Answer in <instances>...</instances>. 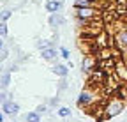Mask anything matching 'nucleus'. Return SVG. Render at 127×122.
<instances>
[{
    "label": "nucleus",
    "instance_id": "14",
    "mask_svg": "<svg viewBox=\"0 0 127 122\" xmlns=\"http://www.w3.org/2000/svg\"><path fill=\"white\" fill-rule=\"evenodd\" d=\"M9 81H11V74H9V71H7V73L2 74V78H0V87H2V88H7Z\"/></svg>",
    "mask_w": 127,
    "mask_h": 122
},
{
    "label": "nucleus",
    "instance_id": "25",
    "mask_svg": "<svg viewBox=\"0 0 127 122\" xmlns=\"http://www.w3.org/2000/svg\"><path fill=\"white\" fill-rule=\"evenodd\" d=\"M2 48H4V41H2V37H0V51H2Z\"/></svg>",
    "mask_w": 127,
    "mask_h": 122
},
{
    "label": "nucleus",
    "instance_id": "26",
    "mask_svg": "<svg viewBox=\"0 0 127 122\" xmlns=\"http://www.w3.org/2000/svg\"><path fill=\"white\" fill-rule=\"evenodd\" d=\"M0 122H4V115L2 113H0Z\"/></svg>",
    "mask_w": 127,
    "mask_h": 122
},
{
    "label": "nucleus",
    "instance_id": "19",
    "mask_svg": "<svg viewBox=\"0 0 127 122\" xmlns=\"http://www.w3.org/2000/svg\"><path fill=\"white\" fill-rule=\"evenodd\" d=\"M11 18V11H2V14H0V21H7Z\"/></svg>",
    "mask_w": 127,
    "mask_h": 122
},
{
    "label": "nucleus",
    "instance_id": "3",
    "mask_svg": "<svg viewBox=\"0 0 127 122\" xmlns=\"http://www.w3.org/2000/svg\"><path fill=\"white\" fill-rule=\"evenodd\" d=\"M95 99H97V96H95V92H92L90 88H85L81 94H79V97L76 99V104L79 106V108H88L90 104L95 103Z\"/></svg>",
    "mask_w": 127,
    "mask_h": 122
},
{
    "label": "nucleus",
    "instance_id": "17",
    "mask_svg": "<svg viewBox=\"0 0 127 122\" xmlns=\"http://www.w3.org/2000/svg\"><path fill=\"white\" fill-rule=\"evenodd\" d=\"M58 117H69L71 115V110L69 108H65V106H62V108H58Z\"/></svg>",
    "mask_w": 127,
    "mask_h": 122
},
{
    "label": "nucleus",
    "instance_id": "22",
    "mask_svg": "<svg viewBox=\"0 0 127 122\" xmlns=\"http://www.w3.org/2000/svg\"><path fill=\"white\" fill-rule=\"evenodd\" d=\"M4 101H7V96L2 92V94H0V103H4Z\"/></svg>",
    "mask_w": 127,
    "mask_h": 122
},
{
    "label": "nucleus",
    "instance_id": "18",
    "mask_svg": "<svg viewBox=\"0 0 127 122\" xmlns=\"http://www.w3.org/2000/svg\"><path fill=\"white\" fill-rule=\"evenodd\" d=\"M7 36V21H0V37Z\"/></svg>",
    "mask_w": 127,
    "mask_h": 122
},
{
    "label": "nucleus",
    "instance_id": "16",
    "mask_svg": "<svg viewBox=\"0 0 127 122\" xmlns=\"http://www.w3.org/2000/svg\"><path fill=\"white\" fill-rule=\"evenodd\" d=\"M118 94H120V97L127 103V83H122V87L118 88Z\"/></svg>",
    "mask_w": 127,
    "mask_h": 122
},
{
    "label": "nucleus",
    "instance_id": "7",
    "mask_svg": "<svg viewBox=\"0 0 127 122\" xmlns=\"http://www.w3.org/2000/svg\"><path fill=\"white\" fill-rule=\"evenodd\" d=\"M113 41H115V44H117L120 50L127 48V28L118 30V32L115 34V37H113Z\"/></svg>",
    "mask_w": 127,
    "mask_h": 122
},
{
    "label": "nucleus",
    "instance_id": "1",
    "mask_svg": "<svg viewBox=\"0 0 127 122\" xmlns=\"http://www.w3.org/2000/svg\"><path fill=\"white\" fill-rule=\"evenodd\" d=\"M124 108H125V101L122 99V97H111V99H108V103L104 104V108H102V115H104V119H113V117H117L118 113H122L124 112Z\"/></svg>",
    "mask_w": 127,
    "mask_h": 122
},
{
    "label": "nucleus",
    "instance_id": "21",
    "mask_svg": "<svg viewBox=\"0 0 127 122\" xmlns=\"http://www.w3.org/2000/svg\"><path fill=\"white\" fill-rule=\"evenodd\" d=\"M65 87H67V81H65V80H62V81H60V90H62V88H65Z\"/></svg>",
    "mask_w": 127,
    "mask_h": 122
},
{
    "label": "nucleus",
    "instance_id": "23",
    "mask_svg": "<svg viewBox=\"0 0 127 122\" xmlns=\"http://www.w3.org/2000/svg\"><path fill=\"white\" fill-rule=\"evenodd\" d=\"M44 110H46V106H39V108H37V113L41 115V113H44Z\"/></svg>",
    "mask_w": 127,
    "mask_h": 122
},
{
    "label": "nucleus",
    "instance_id": "15",
    "mask_svg": "<svg viewBox=\"0 0 127 122\" xmlns=\"http://www.w3.org/2000/svg\"><path fill=\"white\" fill-rule=\"evenodd\" d=\"M27 122H41V115L37 112H30L27 113Z\"/></svg>",
    "mask_w": 127,
    "mask_h": 122
},
{
    "label": "nucleus",
    "instance_id": "10",
    "mask_svg": "<svg viewBox=\"0 0 127 122\" xmlns=\"http://www.w3.org/2000/svg\"><path fill=\"white\" fill-rule=\"evenodd\" d=\"M99 0H74V9L79 7H97Z\"/></svg>",
    "mask_w": 127,
    "mask_h": 122
},
{
    "label": "nucleus",
    "instance_id": "13",
    "mask_svg": "<svg viewBox=\"0 0 127 122\" xmlns=\"http://www.w3.org/2000/svg\"><path fill=\"white\" fill-rule=\"evenodd\" d=\"M67 67H65V64H57L55 67H53V73L57 74V76H60V78H65L67 76Z\"/></svg>",
    "mask_w": 127,
    "mask_h": 122
},
{
    "label": "nucleus",
    "instance_id": "9",
    "mask_svg": "<svg viewBox=\"0 0 127 122\" xmlns=\"http://www.w3.org/2000/svg\"><path fill=\"white\" fill-rule=\"evenodd\" d=\"M41 55H42V58H44V60H51V62H53V60L58 57V53H57V50H55L53 46L44 48V50L41 51Z\"/></svg>",
    "mask_w": 127,
    "mask_h": 122
},
{
    "label": "nucleus",
    "instance_id": "5",
    "mask_svg": "<svg viewBox=\"0 0 127 122\" xmlns=\"http://www.w3.org/2000/svg\"><path fill=\"white\" fill-rule=\"evenodd\" d=\"M97 64H99V58H95L94 55H85V58H83V64H81V69H83V73L85 74H90L94 69H97Z\"/></svg>",
    "mask_w": 127,
    "mask_h": 122
},
{
    "label": "nucleus",
    "instance_id": "4",
    "mask_svg": "<svg viewBox=\"0 0 127 122\" xmlns=\"http://www.w3.org/2000/svg\"><path fill=\"white\" fill-rule=\"evenodd\" d=\"M113 76L120 83H127V62L122 58H115V71Z\"/></svg>",
    "mask_w": 127,
    "mask_h": 122
},
{
    "label": "nucleus",
    "instance_id": "20",
    "mask_svg": "<svg viewBox=\"0 0 127 122\" xmlns=\"http://www.w3.org/2000/svg\"><path fill=\"white\" fill-rule=\"evenodd\" d=\"M60 57L67 60V58H69V50H67V48H60Z\"/></svg>",
    "mask_w": 127,
    "mask_h": 122
},
{
    "label": "nucleus",
    "instance_id": "12",
    "mask_svg": "<svg viewBox=\"0 0 127 122\" xmlns=\"http://www.w3.org/2000/svg\"><path fill=\"white\" fill-rule=\"evenodd\" d=\"M64 23H65V18H64L62 14L53 12L51 16H50V25H51V27H60V25H64Z\"/></svg>",
    "mask_w": 127,
    "mask_h": 122
},
{
    "label": "nucleus",
    "instance_id": "6",
    "mask_svg": "<svg viewBox=\"0 0 127 122\" xmlns=\"http://www.w3.org/2000/svg\"><path fill=\"white\" fill-rule=\"evenodd\" d=\"M106 80H108V74H106L104 71H101L99 67L94 69V71L90 73V81H94L95 85H102Z\"/></svg>",
    "mask_w": 127,
    "mask_h": 122
},
{
    "label": "nucleus",
    "instance_id": "2",
    "mask_svg": "<svg viewBox=\"0 0 127 122\" xmlns=\"http://www.w3.org/2000/svg\"><path fill=\"white\" fill-rule=\"evenodd\" d=\"M99 16H101L99 7H79V9H76L78 20H97Z\"/></svg>",
    "mask_w": 127,
    "mask_h": 122
},
{
    "label": "nucleus",
    "instance_id": "11",
    "mask_svg": "<svg viewBox=\"0 0 127 122\" xmlns=\"http://www.w3.org/2000/svg\"><path fill=\"white\" fill-rule=\"evenodd\" d=\"M62 9V2L60 0H46V11L48 12H58Z\"/></svg>",
    "mask_w": 127,
    "mask_h": 122
},
{
    "label": "nucleus",
    "instance_id": "24",
    "mask_svg": "<svg viewBox=\"0 0 127 122\" xmlns=\"http://www.w3.org/2000/svg\"><path fill=\"white\" fill-rule=\"evenodd\" d=\"M50 104H51V106H55V104H58V99H57V97H53V99L50 101Z\"/></svg>",
    "mask_w": 127,
    "mask_h": 122
},
{
    "label": "nucleus",
    "instance_id": "8",
    "mask_svg": "<svg viewBox=\"0 0 127 122\" xmlns=\"http://www.w3.org/2000/svg\"><path fill=\"white\" fill-rule=\"evenodd\" d=\"M18 110H20V106L16 104V103H12V101H4L2 103V112L5 115H16Z\"/></svg>",
    "mask_w": 127,
    "mask_h": 122
}]
</instances>
